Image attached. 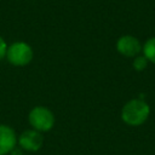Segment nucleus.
Listing matches in <instances>:
<instances>
[{"instance_id":"f257e3e1","label":"nucleus","mask_w":155,"mask_h":155,"mask_svg":"<svg viewBox=\"0 0 155 155\" xmlns=\"http://www.w3.org/2000/svg\"><path fill=\"white\" fill-rule=\"evenodd\" d=\"M149 115H150V107L145 101L140 98L130 99L121 108V120L126 125L132 127L143 125L148 120Z\"/></svg>"},{"instance_id":"0eeeda50","label":"nucleus","mask_w":155,"mask_h":155,"mask_svg":"<svg viewBox=\"0 0 155 155\" xmlns=\"http://www.w3.org/2000/svg\"><path fill=\"white\" fill-rule=\"evenodd\" d=\"M142 53L145 56V58L150 63L155 64V36L147 39V41L143 44Z\"/></svg>"},{"instance_id":"6e6552de","label":"nucleus","mask_w":155,"mask_h":155,"mask_svg":"<svg viewBox=\"0 0 155 155\" xmlns=\"http://www.w3.org/2000/svg\"><path fill=\"white\" fill-rule=\"evenodd\" d=\"M148 63H149V61L145 58V56L142 53V54H138V56H136L134 58H133V61H132V67H133V69L136 70V71H143L147 67H148Z\"/></svg>"},{"instance_id":"1a4fd4ad","label":"nucleus","mask_w":155,"mask_h":155,"mask_svg":"<svg viewBox=\"0 0 155 155\" xmlns=\"http://www.w3.org/2000/svg\"><path fill=\"white\" fill-rule=\"evenodd\" d=\"M7 42L6 40L0 35V61L5 59V56H6V50H7Z\"/></svg>"},{"instance_id":"7ed1b4c3","label":"nucleus","mask_w":155,"mask_h":155,"mask_svg":"<svg viewBox=\"0 0 155 155\" xmlns=\"http://www.w3.org/2000/svg\"><path fill=\"white\" fill-rule=\"evenodd\" d=\"M34 58L33 47L22 40L13 41L7 45L5 59L13 67H25L31 63Z\"/></svg>"},{"instance_id":"20e7f679","label":"nucleus","mask_w":155,"mask_h":155,"mask_svg":"<svg viewBox=\"0 0 155 155\" xmlns=\"http://www.w3.org/2000/svg\"><path fill=\"white\" fill-rule=\"evenodd\" d=\"M44 144V136L41 132L27 128L23 132L18 134L17 138V145L23 150L28 153H36L42 148Z\"/></svg>"},{"instance_id":"f03ea898","label":"nucleus","mask_w":155,"mask_h":155,"mask_svg":"<svg viewBox=\"0 0 155 155\" xmlns=\"http://www.w3.org/2000/svg\"><path fill=\"white\" fill-rule=\"evenodd\" d=\"M28 122L30 128L41 133H46L54 127L56 116L51 109L45 105H35L28 113Z\"/></svg>"},{"instance_id":"423d86ee","label":"nucleus","mask_w":155,"mask_h":155,"mask_svg":"<svg viewBox=\"0 0 155 155\" xmlns=\"http://www.w3.org/2000/svg\"><path fill=\"white\" fill-rule=\"evenodd\" d=\"M18 134L7 124H0V155H10L17 147Z\"/></svg>"},{"instance_id":"9d476101","label":"nucleus","mask_w":155,"mask_h":155,"mask_svg":"<svg viewBox=\"0 0 155 155\" xmlns=\"http://www.w3.org/2000/svg\"><path fill=\"white\" fill-rule=\"evenodd\" d=\"M10 155H23V150L17 145V147L11 151V154H10Z\"/></svg>"},{"instance_id":"39448f33","label":"nucleus","mask_w":155,"mask_h":155,"mask_svg":"<svg viewBox=\"0 0 155 155\" xmlns=\"http://www.w3.org/2000/svg\"><path fill=\"white\" fill-rule=\"evenodd\" d=\"M115 47H116V51L121 56L127 57V58H134L136 56L142 53L143 45L140 44L138 38L130 35V34H126V35L120 36L116 40Z\"/></svg>"}]
</instances>
